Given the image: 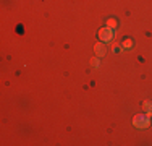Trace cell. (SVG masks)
<instances>
[{"label": "cell", "instance_id": "cell-1", "mask_svg": "<svg viewBox=\"0 0 152 146\" xmlns=\"http://www.w3.org/2000/svg\"><path fill=\"white\" fill-rule=\"evenodd\" d=\"M133 125H134L136 128H147V127L151 125L149 114H137V115H134V119H133Z\"/></svg>", "mask_w": 152, "mask_h": 146}, {"label": "cell", "instance_id": "cell-2", "mask_svg": "<svg viewBox=\"0 0 152 146\" xmlns=\"http://www.w3.org/2000/svg\"><path fill=\"white\" fill-rule=\"evenodd\" d=\"M113 36H115V31L112 28H102L99 31V39L100 41H104V42H108V41H112L113 39Z\"/></svg>", "mask_w": 152, "mask_h": 146}, {"label": "cell", "instance_id": "cell-3", "mask_svg": "<svg viewBox=\"0 0 152 146\" xmlns=\"http://www.w3.org/2000/svg\"><path fill=\"white\" fill-rule=\"evenodd\" d=\"M94 50H96V54H97V57H104L105 55V46L104 44H100V42H97L96 46H94Z\"/></svg>", "mask_w": 152, "mask_h": 146}, {"label": "cell", "instance_id": "cell-4", "mask_svg": "<svg viewBox=\"0 0 152 146\" xmlns=\"http://www.w3.org/2000/svg\"><path fill=\"white\" fill-rule=\"evenodd\" d=\"M142 109L146 111V114L152 115V101H144L142 102Z\"/></svg>", "mask_w": 152, "mask_h": 146}, {"label": "cell", "instance_id": "cell-5", "mask_svg": "<svg viewBox=\"0 0 152 146\" xmlns=\"http://www.w3.org/2000/svg\"><path fill=\"white\" fill-rule=\"evenodd\" d=\"M107 26H108V28H115V26H117V20H113V18L107 20Z\"/></svg>", "mask_w": 152, "mask_h": 146}, {"label": "cell", "instance_id": "cell-6", "mask_svg": "<svg viewBox=\"0 0 152 146\" xmlns=\"http://www.w3.org/2000/svg\"><path fill=\"white\" fill-rule=\"evenodd\" d=\"M123 47H126V49L133 47V41H131V39H125V41H123Z\"/></svg>", "mask_w": 152, "mask_h": 146}, {"label": "cell", "instance_id": "cell-7", "mask_svg": "<svg viewBox=\"0 0 152 146\" xmlns=\"http://www.w3.org/2000/svg\"><path fill=\"white\" fill-rule=\"evenodd\" d=\"M120 49H121V47H120V44H117V42H113V44H112V50H113V52H120Z\"/></svg>", "mask_w": 152, "mask_h": 146}, {"label": "cell", "instance_id": "cell-8", "mask_svg": "<svg viewBox=\"0 0 152 146\" xmlns=\"http://www.w3.org/2000/svg\"><path fill=\"white\" fill-rule=\"evenodd\" d=\"M91 65H92V67H99V65H100V60H99V58H92V60H91Z\"/></svg>", "mask_w": 152, "mask_h": 146}]
</instances>
